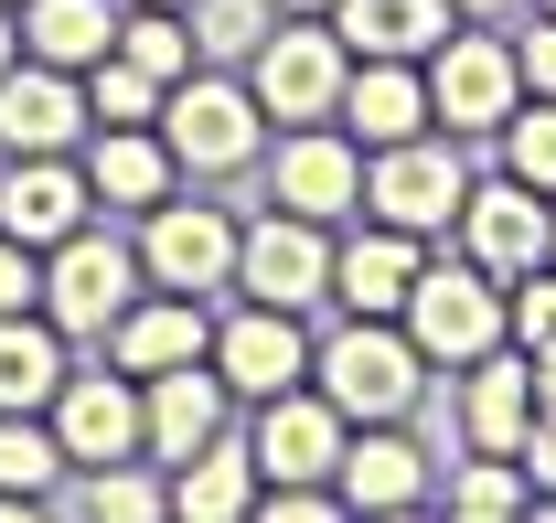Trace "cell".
<instances>
[{
	"label": "cell",
	"mask_w": 556,
	"mask_h": 523,
	"mask_svg": "<svg viewBox=\"0 0 556 523\" xmlns=\"http://www.w3.org/2000/svg\"><path fill=\"white\" fill-rule=\"evenodd\" d=\"M492 139H503V171H514V182L556 193V97H525V107H514Z\"/></svg>",
	"instance_id": "34"
},
{
	"label": "cell",
	"mask_w": 556,
	"mask_h": 523,
	"mask_svg": "<svg viewBox=\"0 0 556 523\" xmlns=\"http://www.w3.org/2000/svg\"><path fill=\"white\" fill-rule=\"evenodd\" d=\"M214 374H225V395H289L300 374H311V342H300V310H268V299H247L236 321L214 331Z\"/></svg>",
	"instance_id": "15"
},
{
	"label": "cell",
	"mask_w": 556,
	"mask_h": 523,
	"mask_svg": "<svg viewBox=\"0 0 556 523\" xmlns=\"http://www.w3.org/2000/svg\"><path fill=\"white\" fill-rule=\"evenodd\" d=\"M22 54L86 75L97 54H118V0H22Z\"/></svg>",
	"instance_id": "25"
},
{
	"label": "cell",
	"mask_w": 556,
	"mask_h": 523,
	"mask_svg": "<svg viewBox=\"0 0 556 523\" xmlns=\"http://www.w3.org/2000/svg\"><path fill=\"white\" fill-rule=\"evenodd\" d=\"M514 331H525V353H546V342H556V267L514 278Z\"/></svg>",
	"instance_id": "36"
},
{
	"label": "cell",
	"mask_w": 556,
	"mask_h": 523,
	"mask_svg": "<svg viewBox=\"0 0 556 523\" xmlns=\"http://www.w3.org/2000/svg\"><path fill=\"white\" fill-rule=\"evenodd\" d=\"M514 65H525V97H556V11L514 43Z\"/></svg>",
	"instance_id": "38"
},
{
	"label": "cell",
	"mask_w": 556,
	"mask_h": 523,
	"mask_svg": "<svg viewBox=\"0 0 556 523\" xmlns=\"http://www.w3.org/2000/svg\"><path fill=\"white\" fill-rule=\"evenodd\" d=\"M43 417H54V438H65L75 470L150 459V395H139V374H118V363H97V374H65Z\"/></svg>",
	"instance_id": "9"
},
{
	"label": "cell",
	"mask_w": 556,
	"mask_h": 523,
	"mask_svg": "<svg viewBox=\"0 0 556 523\" xmlns=\"http://www.w3.org/2000/svg\"><path fill=\"white\" fill-rule=\"evenodd\" d=\"M268 203L311 214V225H343V214H364V139L332 129V118H311V129H278Z\"/></svg>",
	"instance_id": "11"
},
{
	"label": "cell",
	"mask_w": 556,
	"mask_h": 523,
	"mask_svg": "<svg viewBox=\"0 0 556 523\" xmlns=\"http://www.w3.org/2000/svg\"><path fill=\"white\" fill-rule=\"evenodd\" d=\"M514 459H525V481H535V502L556 513V406H535V428H525V449H514Z\"/></svg>",
	"instance_id": "37"
},
{
	"label": "cell",
	"mask_w": 556,
	"mask_h": 523,
	"mask_svg": "<svg viewBox=\"0 0 556 523\" xmlns=\"http://www.w3.org/2000/svg\"><path fill=\"white\" fill-rule=\"evenodd\" d=\"M332 33H343L353 54H407V65H428L439 33H450V0H332Z\"/></svg>",
	"instance_id": "27"
},
{
	"label": "cell",
	"mask_w": 556,
	"mask_h": 523,
	"mask_svg": "<svg viewBox=\"0 0 556 523\" xmlns=\"http://www.w3.org/2000/svg\"><path fill=\"white\" fill-rule=\"evenodd\" d=\"M460 193H471V171H460L450 129H417V139H396V150H364V214H375V225L450 235V225H460Z\"/></svg>",
	"instance_id": "4"
},
{
	"label": "cell",
	"mask_w": 556,
	"mask_h": 523,
	"mask_svg": "<svg viewBox=\"0 0 556 523\" xmlns=\"http://www.w3.org/2000/svg\"><path fill=\"white\" fill-rule=\"evenodd\" d=\"M65 374H75L65 331L43 321V310H11V321H0V417H43Z\"/></svg>",
	"instance_id": "26"
},
{
	"label": "cell",
	"mask_w": 556,
	"mask_h": 523,
	"mask_svg": "<svg viewBox=\"0 0 556 523\" xmlns=\"http://www.w3.org/2000/svg\"><path fill=\"white\" fill-rule=\"evenodd\" d=\"M86 161L65 150H33V161H11L0 171V235H22V246H65L75 225H86Z\"/></svg>",
	"instance_id": "17"
},
{
	"label": "cell",
	"mask_w": 556,
	"mask_h": 523,
	"mask_svg": "<svg viewBox=\"0 0 556 523\" xmlns=\"http://www.w3.org/2000/svg\"><path fill=\"white\" fill-rule=\"evenodd\" d=\"M343 86H353V43L332 33V11H278V33L247 54V97L268 107L278 129L343 118Z\"/></svg>",
	"instance_id": "1"
},
{
	"label": "cell",
	"mask_w": 556,
	"mask_h": 523,
	"mask_svg": "<svg viewBox=\"0 0 556 523\" xmlns=\"http://www.w3.org/2000/svg\"><path fill=\"white\" fill-rule=\"evenodd\" d=\"M65 438L43 428V417H0V513H33V502H54L65 492Z\"/></svg>",
	"instance_id": "28"
},
{
	"label": "cell",
	"mask_w": 556,
	"mask_h": 523,
	"mask_svg": "<svg viewBox=\"0 0 556 523\" xmlns=\"http://www.w3.org/2000/svg\"><path fill=\"white\" fill-rule=\"evenodd\" d=\"M535 406H556V342L535 353Z\"/></svg>",
	"instance_id": "40"
},
{
	"label": "cell",
	"mask_w": 556,
	"mask_h": 523,
	"mask_svg": "<svg viewBox=\"0 0 556 523\" xmlns=\"http://www.w3.org/2000/svg\"><path fill=\"white\" fill-rule=\"evenodd\" d=\"M139 299V246L75 225L65 246H43V321L75 331V342H108V321Z\"/></svg>",
	"instance_id": "6"
},
{
	"label": "cell",
	"mask_w": 556,
	"mask_h": 523,
	"mask_svg": "<svg viewBox=\"0 0 556 523\" xmlns=\"http://www.w3.org/2000/svg\"><path fill=\"white\" fill-rule=\"evenodd\" d=\"M172 182H182V161H172L161 118H150V129H97V139H86V193H97V203H129V214H150Z\"/></svg>",
	"instance_id": "22"
},
{
	"label": "cell",
	"mask_w": 556,
	"mask_h": 523,
	"mask_svg": "<svg viewBox=\"0 0 556 523\" xmlns=\"http://www.w3.org/2000/svg\"><path fill=\"white\" fill-rule=\"evenodd\" d=\"M546 225H556V193H535V182L503 171V182H471V193H460V225H450V235H460L471 267H492V278L514 289V278L546 267Z\"/></svg>",
	"instance_id": "10"
},
{
	"label": "cell",
	"mask_w": 556,
	"mask_h": 523,
	"mask_svg": "<svg viewBox=\"0 0 556 523\" xmlns=\"http://www.w3.org/2000/svg\"><path fill=\"white\" fill-rule=\"evenodd\" d=\"M525 107V65H514V43L503 33H439V54H428V118L450 139H471V129H503Z\"/></svg>",
	"instance_id": "7"
},
{
	"label": "cell",
	"mask_w": 556,
	"mask_h": 523,
	"mask_svg": "<svg viewBox=\"0 0 556 523\" xmlns=\"http://www.w3.org/2000/svg\"><path fill=\"white\" fill-rule=\"evenodd\" d=\"M86 118L97 129H150L161 118V75H139L129 54H97L86 65Z\"/></svg>",
	"instance_id": "31"
},
{
	"label": "cell",
	"mask_w": 556,
	"mask_h": 523,
	"mask_svg": "<svg viewBox=\"0 0 556 523\" xmlns=\"http://www.w3.org/2000/svg\"><path fill=\"white\" fill-rule=\"evenodd\" d=\"M460 417H471V449H525V428H535V353H503L492 342L482 363H471V385H460Z\"/></svg>",
	"instance_id": "23"
},
{
	"label": "cell",
	"mask_w": 556,
	"mask_h": 523,
	"mask_svg": "<svg viewBox=\"0 0 556 523\" xmlns=\"http://www.w3.org/2000/svg\"><path fill=\"white\" fill-rule=\"evenodd\" d=\"M11 310H43V246H22V235H0V321Z\"/></svg>",
	"instance_id": "35"
},
{
	"label": "cell",
	"mask_w": 556,
	"mask_h": 523,
	"mask_svg": "<svg viewBox=\"0 0 556 523\" xmlns=\"http://www.w3.org/2000/svg\"><path fill=\"white\" fill-rule=\"evenodd\" d=\"M332 492H343V513H417V502H428V449L407 438V417L353 428V438H343V470H332Z\"/></svg>",
	"instance_id": "16"
},
{
	"label": "cell",
	"mask_w": 556,
	"mask_h": 523,
	"mask_svg": "<svg viewBox=\"0 0 556 523\" xmlns=\"http://www.w3.org/2000/svg\"><path fill=\"white\" fill-rule=\"evenodd\" d=\"M150 459H193L225 438V374H214V353L204 363H172V374H150Z\"/></svg>",
	"instance_id": "21"
},
{
	"label": "cell",
	"mask_w": 556,
	"mask_h": 523,
	"mask_svg": "<svg viewBox=\"0 0 556 523\" xmlns=\"http://www.w3.org/2000/svg\"><path fill=\"white\" fill-rule=\"evenodd\" d=\"M343 129L364 139V150H396V139L439 129V118H428V65H407V54H353Z\"/></svg>",
	"instance_id": "20"
},
{
	"label": "cell",
	"mask_w": 556,
	"mask_h": 523,
	"mask_svg": "<svg viewBox=\"0 0 556 523\" xmlns=\"http://www.w3.org/2000/svg\"><path fill=\"white\" fill-rule=\"evenodd\" d=\"M546 11H556V0H546Z\"/></svg>",
	"instance_id": "46"
},
{
	"label": "cell",
	"mask_w": 556,
	"mask_h": 523,
	"mask_svg": "<svg viewBox=\"0 0 556 523\" xmlns=\"http://www.w3.org/2000/svg\"><path fill=\"white\" fill-rule=\"evenodd\" d=\"M161 11H193V0H161Z\"/></svg>",
	"instance_id": "44"
},
{
	"label": "cell",
	"mask_w": 556,
	"mask_h": 523,
	"mask_svg": "<svg viewBox=\"0 0 556 523\" xmlns=\"http://www.w3.org/2000/svg\"><path fill=\"white\" fill-rule=\"evenodd\" d=\"M11 11H22V0H11Z\"/></svg>",
	"instance_id": "45"
},
{
	"label": "cell",
	"mask_w": 556,
	"mask_h": 523,
	"mask_svg": "<svg viewBox=\"0 0 556 523\" xmlns=\"http://www.w3.org/2000/svg\"><path fill=\"white\" fill-rule=\"evenodd\" d=\"M214 353V321H204V299H182V289H161V299H129L118 321H108V363L118 374H172V363H204Z\"/></svg>",
	"instance_id": "18"
},
{
	"label": "cell",
	"mask_w": 556,
	"mask_h": 523,
	"mask_svg": "<svg viewBox=\"0 0 556 523\" xmlns=\"http://www.w3.org/2000/svg\"><path fill=\"white\" fill-rule=\"evenodd\" d=\"M407 342L428 353V363H450V374H471L492 342L514 331V289L492 278V267H471V257H439V267H417V289H407Z\"/></svg>",
	"instance_id": "2"
},
{
	"label": "cell",
	"mask_w": 556,
	"mask_h": 523,
	"mask_svg": "<svg viewBox=\"0 0 556 523\" xmlns=\"http://www.w3.org/2000/svg\"><path fill=\"white\" fill-rule=\"evenodd\" d=\"M311 374H321V395L343 406L353 428H386V417H407L428 395V353L407 342V321H343L311 353Z\"/></svg>",
	"instance_id": "3"
},
{
	"label": "cell",
	"mask_w": 556,
	"mask_h": 523,
	"mask_svg": "<svg viewBox=\"0 0 556 523\" xmlns=\"http://www.w3.org/2000/svg\"><path fill=\"white\" fill-rule=\"evenodd\" d=\"M182 22H193V54H214V65H247V54L278 33V0H193Z\"/></svg>",
	"instance_id": "30"
},
{
	"label": "cell",
	"mask_w": 556,
	"mask_h": 523,
	"mask_svg": "<svg viewBox=\"0 0 556 523\" xmlns=\"http://www.w3.org/2000/svg\"><path fill=\"white\" fill-rule=\"evenodd\" d=\"M236 289L268 299V310H311V299H332V225L268 203L257 225H236Z\"/></svg>",
	"instance_id": "8"
},
{
	"label": "cell",
	"mask_w": 556,
	"mask_h": 523,
	"mask_svg": "<svg viewBox=\"0 0 556 523\" xmlns=\"http://www.w3.org/2000/svg\"><path fill=\"white\" fill-rule=\"evenodd\" d=\"M546 267H556V225H546Z\"/></svg>",
	"instance_id": "43"
},
{
	"label": "cell",
	"mask_w": 556,
	"mask_h": 523,
	"mask_svg": "<svg viewBox=\"0 0 556 523\" xmlns=\"http://www.w3.org/2000/svg\"><path fill=\"white\" fill-rule=\"evenodd\" d=\"M278 11H332V0H278Z\"/></svg>",
	"instance_id": "42"
},
{
	"label": "cell",
	"mask_w": 556,
	"mask_h": 523,
	"mask_svg": "<svg viewBox=\"0 0 556 523\" xmlns=\"http://www.w3.org/2000/svg\"><path fill=\"white\" fill-rule=\"evenodd\" d=\"M450 11H471V22H503V11H514V0H450Z\"/></svg>",
	"instance_id": "41"
},
{
	"label": "cell",
	"mask_w": 556,
	"mask_h": 523,
	"mask_svg": "<svg viewBox=\"0 0 556 523\" xmlns=\"http://www.w3.org/2000/svg\"><path fill=\"white\" fill-rule=\"evenodd\" d=\"M525 502H535V481H525V459H503V449H482L460 481H450V513L460 523H514Z\"/></svg>",
	"instance_id": "32"
},
{
	"label": "cell",
	"mask_w": 556,
	"mask_h": 523,
	"mask_svg": "<svg viewBox=\"0 0 556 523\" xmlns=\"http://www.w3.org/2000/svg\"><path fill=\"white\" fill-rule=\"evenodd\" d=\"M417 235L407 225H375V214H364V235H343V246H332V299H343L353 321H396V310H407V289H417Z\"/></svg>",
	"instance_id": "19"
},
{
	"label": "cell",
	"mask_w": 556,
	"mask_h": 523,
	"mask_svg": "<svg viewBox=\"0 0 556 523\" xmlns=\"http://www.w3.org/2000/svg\"><path fill=\"white\" fill-rule=\"evenodd\" d=\"M118 54H129L139 75H161V86H182V75H193V22L161 11V0H139V11H118Z\"/></svg>",
	"instance_id": "29"
},
{
	"label": "cell",
	"mask_w": 556,
	"mask_h": 523,
	"mask_svg": "<svg viewBox=\"0 0 556 523\" xmlns=\"http://www.w3.org/2000/svg\"><path fill=\"white\" fill-rule=\"evenodd\" d=\"M257 492H268V481H257V449H225V438H214V449L172 459V513L182 523H247Z\"/></svg>",
	"instance_id": "24"
},
{
	"label": "cell",
	"mask_w": 556,
	"mask_h": 523,
	"mask_svg": "<svg viewBox=\"0 0 556 523\" xmlns=\"http://www.w3.org/2000/svg\"><path fill=\"white\" fill-rule=\"evenodd\" d=\"M97 129L86 118V86H75L65 65H22L0 75V161H33V150H75V139Z\"/></svg>",
	"instance_id": "14"
},
{
	"label": "cell",
	"mask_w": 556,
	"mask_h": 523,
	"mask_svg": "<svg viewBox=\"0 0 556 523\" xmlns=\"http://www.w3.org/2000/svg\"><path fill=\"white\" fill-rule=\"evenodd\" d=\"M139 278H150V289H182V299L236 289V214L161 193L150 203V235H139Z\"/></svg>",
	"instance_id": "12"
},
{
	"label": "cell",
	"mask_w": 556,
	"mask_h": 523,
	"mask_svg": "<svg viewBox=\"0 0 556 523\" xmlns=\"http://www.w3.org/2000/svg\"><path fill=\"white\" fill-rule=\"evenodd\" d=\"M343 438L353 417L332 406L321 385H289V395H257V481H332L343 470Z\"/></svg>",
	"instance_id": "13"
},
{
	"label": "cell",
	"mask_w": 556,
	"mask_h": 523,
	"mask_svg": "<svg viewBox=\"0 0 556 523\" xmlns=\"http://www.w3.org/2000/svg\"><path fill=\"white\" fill-rule=\"evenodd\" d=\"M22 65V11H11V0H0V75Z\"/></svg>",
	"instance_id": "39"
},
{
	"label": "cell",
	"mask_w": 556,
	"mask_h": 523,
	"mask_svg": "<svg viewBox=\"0 0 556 523\" xmlns=\"http://www.w3.org/2000/svg\"><path fill=\"white\" fill-rule=\"evenodd\" d=\"M161 139L182 171H247L268 150V107L236 75H182V86H161Z\"/></svg>",
	"instance_id": "5"
},
{
	"label": "cell",
	"mask_w": 556,
	"mask_h": 523,
	"mask_svg": "<svg viewBox=\"0 0 556 523\" xmlns=\"http://www.w3.org/2000/svg\"><path fill=\"white\" fill-rule=\"evenodd\" d=\"M86 513L97 523H161L172 513V481H150L139 459H108V470H86Z\"/></svg>",
	"instance_id": "33"
}]
</instances>
